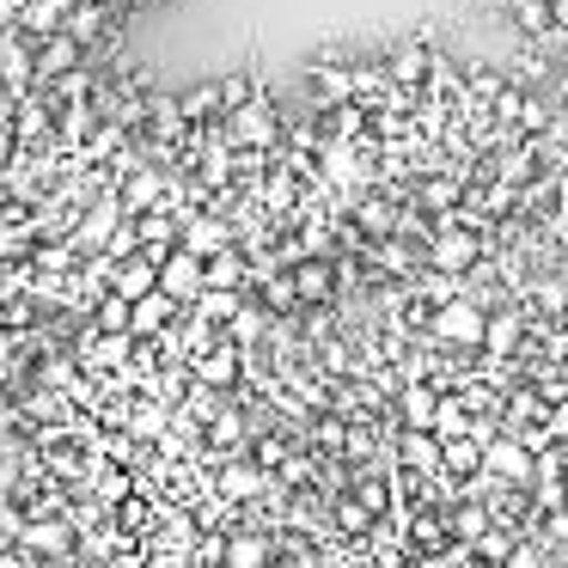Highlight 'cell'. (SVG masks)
Segmentation results:
<instances>
[{
  "label": "cell",
  "mask_w": 568,
  "mask_h": 568,
  "mask_svg": "<svg viewBox=\"0 0 568 568\" xmlns=\"http://www.w3.org/2000/svg\"><path fill=\"white\" fill-rule=\"evenodd\" d=\"M202 251H190V245H172L160 257V294H172L178 306H184V300H196L202 294Z\"/></svg>",
  "instance_id": "6da1fadb"
},
{
  "label": "cell",
  "mask_w": 568,
  "mask_h": 568,
  "mask_svg": "<svg viewBox=\"0 0 568 568\" xmlns=\"http://www.w3.org/2000/svg\"><path fill=\"white\" fill-rule=\"evenodd\" d=\"M62 31L80 43V50H87V43H104L116 31V7L111 0H74V7L62 13Z\"/></svg>",
  "instance_id": "7a4b0ae2"
},
{
  "label": "cell",
  "mask_w": 568,
  "mask_h": 568,
  "mask_svg": "<svg viewBox=\"0 0 568 568\" xmlns=\"http://www.w3.org/2000/svg\"><path fill=\"white\" fill-rule=\"evenodd\" d=\"M287 282H294V300H300V306H324V300L336 294V263H331V257H294Z\"/></svg>",
  "instance_id": "3957f363"
},
{
  "label": "cell",
  "mask_w": 568,
  "mask_h": 568,
  "mask_svg": "<svg viewBox=\"0 0 568 568\" xmlns=\"http://www.w3.org/2000/svg\"><path fill=\"white\" fill-rule=\"evenodd\" d=\"M434 336H446V343H483V306L477 300H446L440 318H434Z\"/></svg>",
  "instance_id": "277c9868"
},
{
  "label": "cell",
  "mask_w": 568,
  "mask_h": 568,
  "mask_svg": "<svg viewBox=\"0 0 568 568\" xmlns=\"http://www.w3.org/2000/svg\"><path fill=\"white\" fill-rule=\"evenodd\" d=\"M74 62H80V43L68 38V31H50V38H38V50H31V68H38V80H62Z\"/></svg>",
  "instance_id": "5b68a950"
},
{
  "label": "cell",
  "mask_w": 568,
  "mask_h": 568,
  "mask_svg": "<svg viewBox=\"0 0 568 568\" xmlns=\"http://www.w3.org/2000/svg\"><path fill=\"white\" fill-rule=\"evenodd\" d=\"M477 257H483V245H477V233H465V226H446V233L434 239V270H446V275L470 270Z\"/></svg>",
  "instance_id": "8992f818"
},
{
  "label": "cell",
  "mask_w": 568,
  "mask_h": 568,
  "mask_svg": "<svg viewBox=\"0 0 568 568\" xmlns=\"http://www.w3.org/2000/svg\"><path fill=\"white\" fill-rule=\"evenodd\" d=\"M483 477H507V483H531V458L519 440H489L483 446Z\"/></svg>",
  "instance_id": "52a82bcc"
},
{
  "label": "cell",
  "mask_w": 568,
  "mask_h": 568,
  "mask_svg": "<svg viewBox=\"0 0 568 568\" xmlns=\"http://www.w3.org/2000/svg\"><path fill=\"white\" fill-rule=\"evenodd\" d=\"M226 116H233V135L245 141V148H270V141H275V129H282V123H275V111H270L263 99L239 104V111H226Z\"/></svg>",
  "instance_id": "ba28073f"
},
{
  "label": "cell",
  "mask_w": 568,
  "mask_h": 568,
  "mask_svg": "<svg viewBox=\"0 0 568 568\" xmlns=\"http://www.w3.org/2000/svg\"><path fill=\"white\" fill-rule=\"evenodd\" d=\"M385 74H392V87H422L428 74H440L434 68V55H428V43H404V50H392V62H385Z\"/></svg>",
  "instance_id": "9c48e42d"
},
{
  "label": "cell",
  "mask_w": 568,
  "mask_h": 568,
  "mask_svg": "<svg viewBox=\"0 0 568 568\" xmlns=\"http://www.w3.org/2000/svg\"><path fill=\"white\" fill-rule=\"evenodd\" d=\"M172 306H178V300L160 294V287H148L141 300H129V336H153L165 318H172Z\"/></svg>",
  "instance_id": "30bf717a"
},
{
  "label": "cell",
  "mask_w": 568,
  "mask_h": 568,
  "mask_svg": "<svg viewBox=\"0 0 568 568\" xmlns=\"http://www.w3.org/2000/svg\"><path fill=\"white\" fill-rule=\"evenodd\" d=\"M116 221H123V202H116V196L92 202L87 221H80V233H74V245H80V251H99L104 239H111V226H116Z\"/></svg>",
  "instance_id": "8fae6325"
},
{
  "label": "cell",
  "mask_w": 568,
  "mask_h": 568,
  "mask_svg": "<svg viewBox=\"0 0 568 568\" xmlns=\"http://www.w3.org/2000/svg\"><path fill=\"white\" fill-rule=\"evenodd\" d=\"M519 38H550L556 31V0H507Z\"/></svg>",
  "instance_id": "7c38bea8"
},
{
  "label": "cell",
  "mask_w": 568,
  "mask_h": 568,
  "mask_svg": "<svg viewBox=\"0 0 568 568\" xmlns=\"http://www.w3.org/2000/svg\"><path fill=\"white\" fill-rule=\"evenodd\" d=\"M404 428H422V434H434V409H440V392L434 385H404Z\"/></svg>",
  "instance_id": "4fadbf2b"
},
{
  "label": "cell",
  "mask_w": 568,
  "mask_h": 568,
  "mask_svg": "<svg viewBox=\"0 0 568 568\" xmlns=\"http://www.w3.org/2000/svg\"><path fill=\"white\" fill-rule=\"evenodd\" d=\"M270 544L257 538V531H239L233 544H221V568H270Z\"/></svg>",
  "instance_id": "5bb4252c"
},
{
  "label": "cell",
  "mask_w": 568,
  "mask_h": 568,
  "mask_svg": "<svg viewBox=\"0 0 568 568\" xmlns=\"http://www.w3.org/2000/svg\"><path fill=\"white\" fill-rule=\"evenodd\" d=\"M440 470H446V477H470V470H483V446L470 440V434L440 440Z\"/></svg>",
  "instance_id": "9a60e30c"
},
{
  "label": "cell",
  "mask_w": 568,
  "mask_h": 568,
  "mask_svg": "<svg viewBox=\"0 0 568 568\" xmlns=\"http://www.w3.org/2000/svg\"><path fill=\"white\" fill-rule=\"evenodd\" d=\"M116 202H123V214L160 209V172H129V184L116 190Z\"/></svg>",
  "instance_id": "2e32d148"
},
{
  "label": "cell",
  "mask_w": 568,
  "mask_h": 568,
  "mask_svg": "<svg viewBox=\"0 0 568 568\" xmlns=\"http://www.w3.org/2000/svg\"><path fill=\"white\" fill-rule=\"evenodd\" d=\"M306 80H312V99L318 104H343L348 92H355V74H348V68H306Z\"/></svg>",
  "instance_id": "e0dca14e"
},
{
  "label": "cell",
  "mask_w": 568,
  "mask_h": 568,
  "mask_svg": "<svg viewBox=\"0 0 568 568\" xmlns=\"http://www.w3.org/2000/svg\"><path fill=\"white\" fill-rule=\"evenodd\" d=\"M190 367H196V385H233L245 361H239L233 348H209V355H202V361H190Z\"/></svg>",
  "instance_id": "ac0fdd59"
},
{
  "label": "cell",
  "mask_w": 568,
  "mask_h": 568,
  "mask_svg": "<svg viewBox=\"0 0 568 568\" xmlns=\"http://www.w3.org/2000/svg\"><path fill=\"white\" fill-rule=\"evenodd\" d=\"M355 226H361L367 239H392V233H397V209H392L385 196H367V202L355 209Z\"/></svg>",
  "instance_id": "d6986e66"
},
{
  "label": "cell",
  "mask_w": 568,
  "mask_h": 568,
  "mask_svg": "<svg viewBox=\"0 0 568 568\" xmlns=\"http://www.w3.org/2000/svg\"><path fill=\"white\" fill-rule=\"evenodd\" d=\"M178 111H184L190 129H196V123H214V116H221V87H190L184 99H178Z\"/></svg>",
  "instance_id": "ffe728a7"
},
{
  "label": "cell",
  "mask_w": 568,
  "mask_h": 568,
  "mask_svg": "<svg viewBox=\"0 0 568 568\" xmlns=\"http://www.w3.org/2000/svg\"><path fill=\"white\" fill-rule=\"evenodd\" d=\"M519 343V312H501V318H483V348L489 355H507Z\"/></svg>",
  "instance_id": "44dd1931"
},
{
  "label": "cell",
  "mask_w": 568,
  "mask_h": 568,
  "mask_svg": "<svg viewBox=\"0 0 568 568\" xmlns=\"http://www.w3.org/2000/svg\"><path fill=\"white\" fill-rule=\"evenodd\" d=\"M453 531H458V544H477L483 531H489V507H483V501H458Z\"/></svg>",
  "instance_id": "7402d4cb"
},
{
  "label": "cell",
  "mask_w": 568,
  "mask_h": 568,
  "mask_svg": "<svg viewBox=\"0 0 568 568\" xmlns=\"http://www.w3.org/2000/svg\"><path fill=\"white\" fill-rule=\"evenodd\" d=\"M257 99V80L245 74V68H233V74L221 80V111H239V104H251Z\"/></svg>",
  "instance_id": "603a6c76"
},
{
  "label": "cell",
  "mask_w": 568,
  "mask_h": 568,
  "mask_svg": "<svg viewBox=\"0 0 568 568\" xmlns=\"http://www.w3.org/2000/svg\"><path fill=\"white\" fill-rule=\"evenodd\" d=\"M470 416L465 404H453V397H440V409H434V440H453V434H465Z\"/></svg>",
  "instance_id": "cb8c5ba5"
},
{
  "label": "cell",
  "mask_w": 568,
  "mask_h": 568,
  "mask_svg": "<svg viewBox=\"0 0 568 568\" xmlns=\"http://www.w3.org/2000/svg\"><path fill=\"white\" fill-rule=\"evenodd\" d=\"M245 440V416L239 409H221V416L209 422V446H239Z\"/></svg>",
  "instance_id": "d4e9b609"
},
{
  "label": "cell",
  "mask_w": 568,
  "mask_h": 568,
  "mask_svg": "<svg viewBox=\"0 0 568 568\" xmlns=\"http://www.w3.org/2000/svg\"><path fill=\"white\" fill-rule=\"evenodd\" d=\"M99 331L129 336V300H123V294H104V300H99Z\"/></svg>",
  "instance_id": "484cf974"
},
{
  "label": "cell",
  "mask_w": 568,
  "mask_h": 568,
  "mask_svg": "<svg viewBox=\"0 0 568 568\" xmlns=\"http://www.w3.org/2000/svg\"><path fill=\"white\" fill-rule=\"evenodd\" d=\"M196 306H202V318H209V324H226V318H233V306H239V300L226 294V287H202V294H196Z\"/></svg>",
  "instance_id": "4316f807"
},
{
  "label": "cell",
  "mask_w": 568,
  "mask_h": 568,
  "mask_svg": "<svg viewBox=\"0 0 568 568\" xmlns=\"http://www.w3.org/2000/svg\"><path fill=\"white\" fill-rule=\"evenodd\" d=\"M190 251H202V257H209V251H221L226 245V233H221V221H196L190 226V239H184Z\"/></svg>",
  "instance_id": "83f0119b"
},
{
  "label": "cell",
  "mask_w": 568,
  "mask_h": 568,
  "mask_svg": "<svg viewBox=\"0 0 568 568\" xmlns=\"http://www.w3.org/2000/svg\"><path fill=\"white\" fill-rule=\"evenodd\" d=\"M470 99H501V74L495 68H470Z\"/></svg>",
  "instance_id": "f1b7e54d"
},
{
  "label": "cell",
  "mask_w": 568,
  "mask_h": 568,
  "mask_svg": "<svg viewBox=\"0 0 568 568\" xmlns=\"http://www.w3.org/2000/svg\"><path fill=\"white\" fill-rule=\"evenodd\" d=\"M367 507H361V501H343V507H336V526H343V531H367Z\"/></svg>",
  "instance_id": "f546056e"
},
{
  "label": "cell",
  "mask_w": 568,
  "mask_h": 568,
  "mask_svg": "<svg viewBox=\"0 0 568 568\" xmlns=\"http://www.w3.org/2000/svg\"><path fill=\"white\" fill-rule=\"evenodd\" d=\"M251 483H257V477H251L245 465H233V470H226V477H221V495H226V501H239V495H245Z\"/></svg>",
  "instance_id": "4dcf8cb0"
},
{
  "label": "cell",
  "mask_w": 568,
  "mask_h": 568,
  "mask_svg": "<svg viewBox=\"0 0 568 568\" xmlns=\"http://www.w3.org/2000/svg\"><path fill=\"white\" fill-rule=\"evenodd\" d=\"M501 562H507V568H544V550H538V544H514Z\"/></svg>",
  "instance_id": "1f68e13d"
},
{
  "label": "cell",
  "mask_w": 568,
  "mask_h": 568,
  "mask_svg": "<svg viewBox=\"0 0 568 568\" xmlns=\"http://www.w3.org/2000/svg\"><path fill=\"white\" fill-rule=\"evenodd\" d=\"M31 544H38V550H68V526H38Z\"/></svg>",
  "instance_id": "d6a6232c"
},
{
  "label": "cell",
  "mask_w": 568,
  "mask_h": 568,
  "mask_svg": "<svg viewBox=\"0 0 568 568\" xmlns=\"http://www.w3.org/2000/svg\"><path fill=\"white\" fill-rule=\"evenodd\" d=\"M531 178V160L526 153H507V165H501V184H526Z\"/></svg>",
  "instance_id": "836d02e7"
},
{
  "label": "cell",
  "mask_w": 568,
  "mask_h": 568,
  "mask_svg": "<svg viewBox=\"0 0 568 568\" xmlns=\"http://www.w3.org/2000/svg\"><path fill=\"white\" fill-rule=\"evenodd\" d=\"M367 514H385V483H361V495H355Z\"/></svg>",
  "instance_id": "e575fe53"
},
{
  "label": "cell",
  "mask_w": 568,
  "mask_h": 568,
  "mask_svg": "<svg viewBox=\"0 0 568 568\" xmlns=\"http://www.w3.org/2000/svg\"><path fill=\"white\" fill-rule=\"evenodd\" d=\"M0 318L19 331V324H31V306H26V300H7V306H0Z\"/></svg>",
  "instance_id": "d590c367"
},
{
  "label": "cell",
  "mask_w": 568,
  "mask_h": 568,
  "mask_svg": "<svg viewBox=\"0 0 568 568\" xmlns=\"http://www.w3.org/2000/svg\"><path fill=\"white\" fill-rule=\"evenodd\" d=\"M13 160V135H7V129H0V165Z\"/></svg>",
  "instance_id": "8d00e7d4"
},
{
  "label": "cell",
  "mask_w": 568,
  "mask_h": 568,
  "mask_svg": "<svg viewBox=\"0 0 568 568\" xmlns=\"http://www.w3.org/2000/svg\"><path fill=\"white\" fill-rule=\"evenodd\" d=\"M562 123H568V74H562Z\"/></svg>",
  "instance_id": "74e56055"
},
{
  "label": "cell",
  "mask_w": 568,
  "mask_h": 568,
  "mask_svg": "<svg viewBox=\"0 0 568 568\" xmlns=\"http://www.w3.org/2000/svg\"><path fill=\"white\" fill-rule=\"evenodd\" d=\"M562 74H568V50H562Z\"/></svg>",
  "instance_id": "f35d334b"
},
{
  "label": "cell",
  "mask_w": 568,
  "mask_h": 568,
  "mask_svg": "<svg viewBox=\"0 0 568 568\" xmlns=\"http://www.w3.org/2000/svg\"><path fill=\"white\" fill-rule=\"evenodd\" d=\"M562 470H568V465H562Z\"/></svg>",
  "instance_id": "ab89813d"
}]
</instances>
